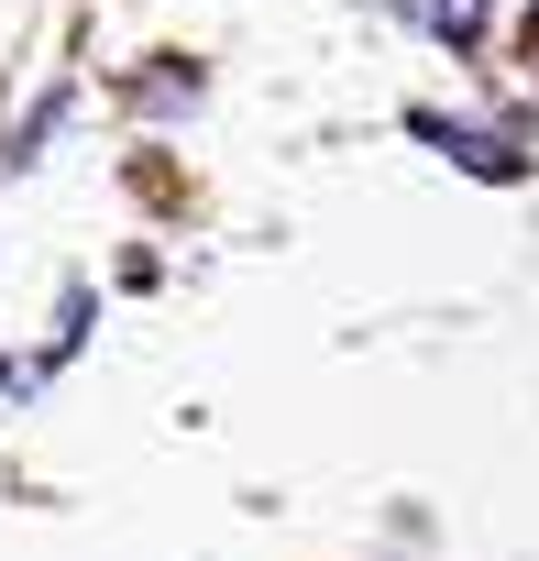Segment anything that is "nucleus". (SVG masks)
<instances>
[{
  "label": "nucleus",
  "instance_id": "obj_1",
  "mask_svg": "<svg viewBox=\"0 0 539 561\" xmlns=\"http://www.w3.org/2000/svg\"><path fill=\"white\" fill-rule=\"evenodd\" d=\"M418 133H429V144H440L451 165H473V176H495V187L517 176V154H506V133H473V122H440V111H418Z\"/></svg>",
  "mask_w": 539,
  "mask_h": 561
},
{
  "label": "nucleus",
  "instance_id": "obj_2",
  "mask_svg": "<svg viewBox=\"0 0 539 561\" xmlns=\"http://www.w3.org/2000/svg\"><path fill=\"white\" fill-rule=\"evenodd\" d=\"M397 12H408V23L429 34V45H451V56H462V45L484 34V0H397Z\"/></svg>",
  "mask_w": 539,
  "mask_h": 561
}]
</instances>
